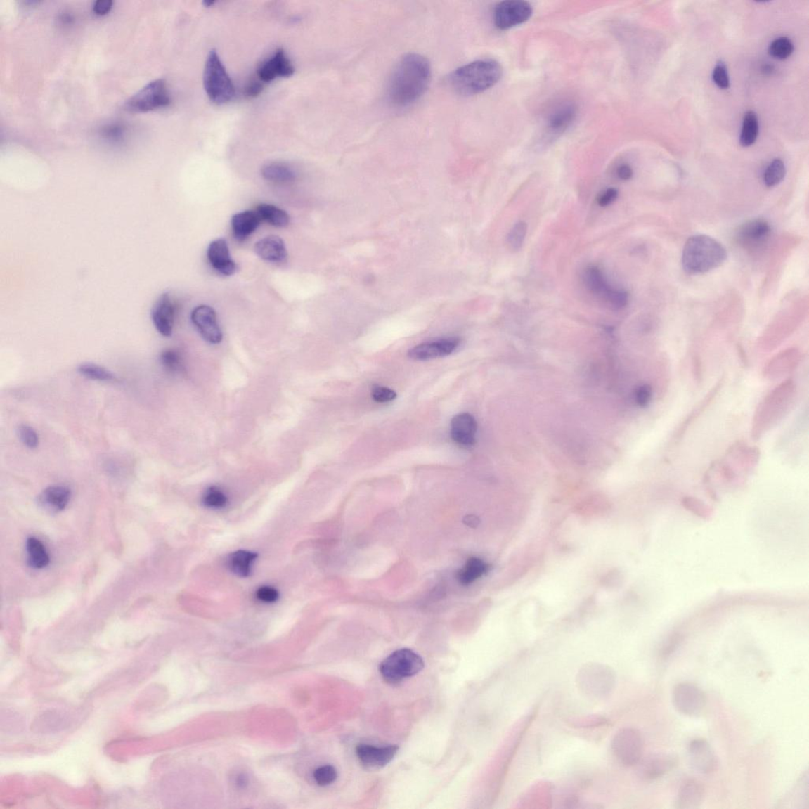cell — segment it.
<instances>
[{
  "instance_id": "obj_1",
  "label": "cell",
  "mask_w": 809,
  "mask_h": 809,
  "mask_svg": "<svg viewBox=\"0 0 809 809\" xmlns=\"http://www.w3.org/2000/svg\"><path fill=\"white\" fill-rule=\"evenodd\" d=\"M432 75L430 63L418 53L406 54L392 70L387 96L394 106L404 108L415 103L428 89Z\"/></svg>"
},
{
  "instance_id": "obj_2",
  "label": "cell",
  "mask_w": 809,
  "mask_h": 809,
  "mask_svg": "<svg viewBox=\"0 0 809 809\" xmlns=\"http://www.w3.org/2000/svg\"><path fill=\"white\" fill-rule=\"evenodd\" d=\"M503 67L494 60H479L458 67L450 75L449 84L463 96L479 94L489 90L501 79Z\"/></svg>"
},
{
  "instance_id": "obj_3",
  "label": "cell",
  "mask_w": 809,
  "mask_h": 809,
  "mask_svg": "<svg viewBox=\"0 0 809 809\" xmlns=\"http://www.w3.org/2000/svg\"><path fill=\"white\" fill-rule=\"evenodd\" d=\"M727 259L724 246L706 235H696L687 240L682 253L684 270L692 275L708 273L721 266Z\"/></svg>"
},
{
  "instance_id": "obj_4",
  "label": "cell",
  "mask_w": 809,
  "mask_h": 809,
  "mask_svg": "<svg viewBox=\"0 0 809 809\" xmlns=\"http://www.w3.org/2000/svg\"><path fill=\"white\" fill-rule=\"evenodd\" d=\"M796 397L794 382L787 380L770 391L758 406L755 413L751 435L760 439L784 418L791 409Z\"/></svg>"
},
{
  "instance_id": "obj_5",
  "label": "cell",
  "mask_w": 809,
  "mask_h": 809,
  "mask_svg": "<svg viewBox=\"0 0 809 809\" xmlns=\"http://www.w3.org/2000/svg\"><path fill=\"white\" fill-rule=\"evenodd\" d=\"M203 84L210 101L224 105L235 96V87L215 50L210 51L204 68Z\"/></svg>"
},
{
  "instance_id": "obj_6",
  "label": "cell",
  "mask_w": 809,
  "mask_h": 809,
  "mask_svg": "<svg viewBox=\"0 0 809 809\" xmlns=\"http://www.w3.org/2000/svg\"><path fill=\"white\" fill-rule=\"evenodd\" d=\"M424 667V660L419 654L410 649H401L381 662L380 672L386 682L398 685L415 676Z\"/></svg>"
},
{
  "instance_id": "obj_7",
  "label": "cell",
  "mask_w": 809,
  "mask_h": 809,
  "mask_svg": "<svg viewBox=\"0 0 809 809\" xmlns=\"http://www.w3.org/2000/svg\"><path fill=\"white\" fill-rule=\"evenodd\" d=\"M615 678L609 668L591 664L584 666L578 675V685L585 696L603 699L609 697L614 690Z\"/></svg>"
},
{
  "instance_id": "obj_8",
  "label": "cell",
  "mask_w": 809,
  "mask_h": 809,
  "mask_svg": "<svg viewBox=\"0 0 809 809\" xmlns=\"http://www.w3.org/2000/svg\"><path fill=\"white\" fill-rule=\"evenodd\" d=\"M171 98L167 82L158 79L149 82L148 85L125 102L124 108L131 112H145L167 107L170 104Z\"/></svg>"
},
{
  "instance_id": "obj_9",
  "label": "cell",
  "mask_w": 809,
  "mask_h": 809,
  "mask_svg": "<svg viewBox=\"0 0 809 809\" xmlns=\"http://www.w3.org/2000/svg\"><path fill=\"white\" fill-rule=\"evenodd\" d=\"M611 749L622 765L633 767L642 759L643 740L640 732L632 728H627L617 732L611 743Z\"/></svg>"
},
{
  "instance_id": "obj_10",
  "label": "cell",
  "mask_w": 809,
  "mask_h": 809,
  "mask_svg": "<svg viewBox=\"0 0 809 809\" xmlns=\"http://www.w3.org/2000/svg\"><path fill=\"white\" fill-rule=\"evenodd\" d=\"M675 708L689 717L701 716L706 706V697L701 689L692 683L678 684L673 692Z\"/></svg>"
},
{
  "instance_id": "obj_11",
  "label": "cell",
  "mask_w": 809,
  "mask_h": 809,
  "mask_svg": "<svg viewBox=\"0 0 809 809\" xmlns=\"http://www.w3.org/2000/svg\"><path fill=\"white\" fill-rule=\"evenodd\" d=\"M533 8L524 0H507L496 5L493 12V21L501 30L517 27L531 18Z\"/></svg>"
},
{
  "instance_id": "obj_12",
  "label": "cell",
  "mask_w": 809,
  "mask_h": 809,
  "mask_svg": "<svg viewBox=\"0 0 809 809\" xmlns=\"http://www.w3.org/2000/svg\"><path fill=\"white\" fill-rule=\"evenodd\" d=\"M399 749L397 745L377 747L360 744L356 748V754L363 767L368 770H378L391 763L397 755Z\"/></svg>"
},
{
  "instance_id": "obj_13",
  "label": "cell",
  "mask_w": 809,
  "mask_h": 809,
  "mask_svg": "<svg viewBox=\"0 0 809 809\" xmlns=\"http://www.w3.org/2000/svg\"><path fill=\"white\" fill-rule=\"evenodd\" d=\"M691 767L696 772L708 775L717 769L718 759L710 744L705 739L698 738L690 742L687 748Z\"/></svg>"
},
{
  "instance_id": "obj_14",
  "label": "cell",
  "mask_w": 809,
  "mask_h": 809,
  "mask_svg": "<svg viewBox=\"0 0 809 809\" xmlns=\"http://www.w3.org/2000/svg\"><path fill=\"white\" fill-rule=\"evenodd\" d=\"M460 344V339L455 337L427 342L410 349V351L408 352V356L415 361H428L444 358V356L454 353Z\"/></svg>"
},
{
  "instance_id": "obj_15",
  "label": "cell",
  "mask_w": 809,
  "mask_h": 809,
  "mask_svg": "<svg viewBox=\"0 0 809 809\" xmlns=\"http://www.w3.org/2000/svg\"><path fill=\"white\" fill-rule=\"evenodd\" d=\"M192 321L200 334L210 344H219L222 340V332L214 309L200 305L192 312Z\"/></svg>"
},
{
  "instance_id": "obj_16",
  "label": "cell",
  "mask_w": 809,
  "mask_h": 809,
  "mask_svg": "<svg viewBox=\"0 0 809 809\" xmlns=\"http://www.w3.org/2000/svg\"><path fill=\"white\" fill-rule=\"evenodd\" d=\"M294 73L295 67L283 49L278 50L269 59L261 63L257 71L258 78L262 82L288 78Z\"/></svg>"
},
{
  "instance_id": "obj_17",
  "label": "cell",
  "mask_w": 809,
  "mask_h": 809,
  "mask_svg": "<svg viewBox=\"0 0 809 809\" xmlns=\"http://www.w3.org/2000/svg\"><path fill=\"white\" fill-rule=\"evenodd\" d=\"M175 313V304L170 295L165 292L159 297L151 312L153 323L162 336L170 337L173 334Z\"/></svg>"
},
{
  "instance_id": "obj_18",
  "label": "cell",
  "mask_w": 809,
  "mask_h": 809,
  "mask_svg": "<svg viewBox=\"0 0 809 809\" xmlns=\"http://www.w3.org/2000/svg\"><path fill=\"white\" fill-rule=\"evenodd\" d=\"M207 257L213 268L222 276H231L238 270V266L232 259L227 242L224 239L215 240L209 244Z\"/></svg>"
},
{
  "instance_id": "obj_19",
  "label": "cell",
  "mask_w": 809,
  "mask_h": 809,
  "mask_svg": "<svg viewBox=\"0 0 809 809\" xmlns=\"http://www.w3.org/2000/svg\"><path fill=\"white\" fill-rule=\"evenodd\" d=\"M801 354L797 349H789L770 359L764 368V377L777 379L791 373L799 364Z\"/></svg>"
},
{
  "instance_id": "obj_20",
  "label": "cell",
  "mask_w": 809,
  "mask_h": 809,
  "mask_svg": "<svg viewBox=\"0 0 809 809\" xmlns=\"http://www.w3.org/2000/svg\"><path fill=\"white\" fill-rule=\"evenodd\" d=\"M477 425L475 418L467 413L458 414L451 422V436L457 444L470 447L475 443Z\"/></svg>"
},
{
  "instance_id": "obj_21",
  "label": "cell",
  "mask_w": 809,
  "mask_h": 809,
  "mask_svg": "<svg viewBox=\"0 0 809 809\" xmlns=\"http://www.w3.org/2000/svg\"><path fill=\"white\" fill-rule=\"evenodd\" d=\"M772 228L768 222L761 219H756L745 223L740 227L737 233V239L740 243L747 247H758L768 240Z\"/></svg>"
},
{
  "instance_id": "obj_22",
  "label": "cell",
  "mask_w": 809,
  "mask_h": 809,
  "mask_svg": "<svg viewBox=\"0 0 809 809\" xmlns=\"http://www.w3.org/2000/svg\"><path fill=\"white\" fill-rule=\"evenodd\" d=\"M577 116V107L571 102L558 105L547 117V131L553 136L564 133Z\"/></svg>"
},
{
  "instance_id": "obj_23",
  "label": "cell",
  "mask_w": 809,
  "mask_h": 809,
  "mask_svg": "<svg viewBox=\"0 0 809 809\" xmlns=\"http://www.w3.org/2000/svg\"><path fill=\"white\" fill-rule=\"evenodd\" d=\"M705 797L704 783L694 779L684 781L680 785L676 807L679 809H697L701 805Z\"/></svg>"
},
{
  "instance_id": "obj_24",
  "label": "cell",
  "mask_w": 809,
  "mask_h": 809,
  "mask_svg": "<svg viewBox=\"0 0 809 809\" xmlns=\"http://www.w3.org/2000/svg\"><path fill=\"white\" fill-rule=\"evenodd\" d=\"M678 757L672 754H660L649 758L643 763L641 775L643 779L652 781L661 778L678 765Z\"/></svg>"
},
{
  "instance_id": "obj_25",
  "label": "cell",
  "mask_w": 809,
  "mask_h": 809,
  "mask_svg": "<svg viewBox=\"0 0 809 809\" xmlns=\"http://www.w3.org/2000/svg\"><path fill=\"white\" fill-rule=\"evenodd\" d=\"M71 498V490L63 486H54L44 490L38 503L42 508L52 513L63 511Z\"/></svg>"
},
{
  "instance_id": "obj_26",
  "label": "cell",
  "mask_w": 809,
  "mask_h": 809,
  "mask_svg": "<svg viewBox=\"0 0 809 809\" xmlns=\"http://www.w3.org/2000/svg\"><path fill=\"white\" fill-rule=\"evenodd\" d=\"M254 251L261 259L268 262H283L287 257L284 241L277 235H269L257 242Z\"/></svg>"
},
{
  "instance_id": "obj_27",
  "label": "cell",
  "mask_w": 809,
  "mask_h": 809,
  "mask_svg": "<svg viewBox=\"0 0 809 809\" xmlns=\"http://www.w3.org/2000/svg\"><path fill=\"white\" fill-rule=\"evenodd\" d=\"M261 221L259 215L252 210L235 214L231 219L233 233L235 239L239 241L246 240L259 227Z\"/></svg>"
},
{
  "instance_id": "obj_28",
  "label": "cell",
  "mask_w": 809,
  "mask_h": 809,
  "mask_svg": "<svg viewBox=\"0 0 809 809\" xmlns=\"http://www.w3.org/2000/svg\"><path fill=\"white\" fill-rule=\"evenodd\" d=\"M258 558V554L247 550H238L229 555L227 565L233 574L241 578L251 575L252 567Z\"/></svg>"
},
{
  "instance_id": "obj_29",
  "label": "cell",
  "mask_w": 809,
  "mask_h": 809,
  "mask_svg": "<svg viewBox=\"0 0 809 809\" xmlns=\"http://www.w3.org/2000/svg\"><path fill=\"white\" fill-rule=\"evenodd\" d=\"M262 175L266 181L277 183H290L295 181L297 177L294 169L289 165L280 162H272L264 165Z\"/></svg>"
},
{
  "instance_id": "obj_30",
  "label": "cell",
  "mask_w": 809,
  "mask_h": 809,
  "mask_svg": "<svg viewBox=\"0 0 809 809\" xmlns=\"http://www.w3.org/2000/svg\"><path fill=\"white\" fill-rule=\"evenodd\" d=\"M257 212L262 221L268 222L269 224L276 227L287 226L290 221V216L285 210L271 205V204H260L257 209Z\"/></svg>"
},
{
  "instance_id": "obj_31",
  "label": "cell",
  "mask_w": 809,
  "mask_h": 809,
  "mask_svg": "<svg viewBox=\"0 0 809 809\" xmlns=\"http://www.w3.org/2000/svg\"><path fill=\"white\" fill-rule=\"evenodd\" d=\"M584 281L585 286H587L592 294L603 297L607 295V292L611 289L607 284V279L604 278L602 271L595 266H590L585 269Z\"/></svg>"
},
{
  "instance_id": "obj_32",
  "label": "cell",
  "mask_w": 809,
  "mask_h": 809,
  "mask_svg": "<svg viewBox=\"0 0 809 809\" xmlns=\"http://www.w3.org/2000/svg\"><path fill=\"white\" fill-rule=\"evenodd\" d=\"M28 563L32 568L41 569L50 562L48 554L40 540L30 538L27 541Z\"/></svg>"
},
{
  "instance_id": "obj_33",
  "label": "cell",
  "mask_w": 809,
  "mask_h": 809,
  "mask_svg": "<svg viewBox=\"0 0 809 809\" xmlns=\"http://www.w3.org/2000/svg\"><path fill=\"white\" fill-rule=\"evenodd\" d=\"M488 565L479 558H470L458 573V579L463 585H469L481 577L488 571Z\"/></svg>"
},
{
  "instance_id": "obj_34",
  "label": "cell",
  "mask_w": 809,
  "mask_h": 809,
  "mask_svg": "<svg viewBox=\"0 0 809 809\" xmlns=\"http://www.w3.org/2000/svg\"><path fill=\"white\" fill-rule=\"evenodd\" d=\"M758 134H759V122L756 114L753 111H749L745 113L742 131L741 134L740 143L744 148H749L753 145L757 139Z\"/></svg>"
},
{
  "instance_id": "obj_35",
  "label": "cell",
  "mask_w": 809,
  "mask_h": 809,
  "mask_svg": "<svg viewBox=\"0 0 809 809\" xmlns=\"http://www.w3.org/2000/svg\"><path fill=\"white\" fill-rule=\"evenodd\" d=\"M78 371L87 379L101 382H113L117 380L116 375L108 369L92 364L84 363L78 367Z\"/></svg>"
},
{
  "instance_id": "obj_36",
  "label": "cell",
  "mask_w": 809,
  "mask_h": 809,
  "mask_svg": "<svg viewBox=\"0 0 809 809\" xmlns=\"http://www.w3.org/2000/svg\"><path fill=\"white\" fill-rule=\"evenodd\" d=\"M787 169L784 162L780 159H775L770 163L763 174V182L769 188L779 186L784 180Z\"/></svg>"
},
{
  "instance_id": "obj_37",
  "label": "cell",
  "mask_w": 809,
  "mask_h": 809,
  "mask_svg": "<svg viewBox=\"0 0 809 809\" xmlns=\"http://www.w3.org/2000/svg\"><path fill=\"white\" fill-rule=\"evenodd\" d=\"M202 504L207 508L221 510L228 504L227 495L218 486H210L202 496Z\"/></svg>"
},
{
  "instance_id": "obj_38",
  "label": "cell",
  "mask_w": 809,
  "mask_h": 809,
  "mask_svg": "<svg viewBox=\"0 0 809 809\" xmlns=\"http://www.w3.org/2000/svg\"><path fill=\"white\" fill-rule=\"evenodd\" d=\"M794 44L789 38H777L769 47V54L775 59L785 60L794 52Z\"/></svg>"
},
{
  "instance_id": "obj_39",
  "label": "cell",
  "mask_w": 809,
  "mask_h": 809,
  "mask_svg": "<svg viewBox=\"0 0 809 809\" xmlns=\"http://www.w3.org/2000/svg\"><path fill=\"white\" fill-rule=\"evenodd\" d=\"M527 233V226L524 221H519L510 231L507 237V244L510 250L519 251L524 243Z\"/></svg>"
},
{
  "instance_id": "obj_40",
  "label": "cell",
  "mask_w": 809,
  "mask_h": 809,
  "mask_svg": "<svg viewBox=\"0 0 809 809\" xmlns=\"http://www.w3.org/2000/svg\"><path fill=\"white\" fill-rule=\"evenodd\" d=\"M162 365L167 371L181 373L183 371L181 355L175 349H167L161 355Z\"/></svg>"
},
{
  "instance_id": "obj_41",
  "label": "cell",
  "mask_w": 809,
  "mask_h": 809,
  "mask_svg": "<svg viewBox=\"0 0 809 809\" xmlns=\"http://www.w3.org/2000/svg\"><path fill=\"white\" fill-rule=\"evenodd\" d=\"M313 777L317 785L327 787L336 781L337 772L335 767L325 765L318 768L314 772Z\"/></svg>"
},
{
  "instance_id": "obj_42",
  "label": "cell",
  "mask_w": 809,
  "mask_h": 809,
  "mask_svg": "<svg viewBox=\"0 0 809 809\" xmlns=\"http://www.w3.org/2000/svg\"><path fill=\"white\" fill-rule=\"evenodd\" d=\"M18 434L22 444L28 448L34 449L39 445V436H38L36 430L29 425L19 427Z\"/></svg>"
},
{
  "instance_id": "obj_43",
  "label": "cell",
  "mask_w": 809,
  "mask_h": 809,
  "mask_svg": "<svg viewBox=\"0 0 809 809\" xmlns=\"http://www.w3.org/2000/svg\"><path fill=\"white\" fill-rule=\"evenodd\" d=\"M610 304L611 307L619 310L622 309L628 304L629 297L627 292L623 290H616L610 289L607 295L604 297Z\"/></svg>"
},
{
  "instance_id": "obj_44",
  "label": "cell",
  "mask_w": 809,
  "mask_h": 809,
  "mask_svg": "<svg viewBox=\"0 0 809 809\" xmlns=\"http://www.w3.org/2000/svg\"><path fill=\"white\" fill-rule=\"evenodd\" d=\"M713 79L719 88L728 89L730 87L727 68L723 61H719L713 69Z\"/></svg>"
},
{
  "instance_id": "obj_45",
  "label": "cell",
  "mask_w": 809,
  "mask_h": 809,
  "mask_svg": "<svg viewBox=\"0 0 809 809\" xmlns=\"http://www.w3.org/2000/svg\"><path fill=\"white\" fill-rule=\"evenodd\" d=\"M372 396L375 402L385 403L396 399L397 394L390 388L377 385L373 388Z\"/></svg>"
},
{
  "instance_id": "obj_46",
  "label": "cell",
  "mask_w": 809,
  "mask_h": 809,
  "mask_svg": "<svg viewBox=\"0 0 809 809\" xmlns=\"http://www.w3.org/2000/svg\"><path fill=\"white\" fill-rule=\"evenodd\" d=\"M256 596L261 602L272 604L278 600L279 592L271 585H262L257 590Z\"/></svg>"
},
{
  "instance_id": "obj_47",
  "label": "cell",
  "mask_w": 809,
  "mask_h": 809,
  "mask_svg": "<svg viewBox=\"0 0 809 809\" xmlns=\"http://www.w3.org/2000/svg\"><path fill=\"white\" fill-rule=\"evenodd\" d=\"M652 397V389L649 385L640 386L635 393L636 403L642 407L647 406L651 402Z\"/></svg>"
},
{
  "instance_id": "obj_48",
  "label": "cell",
  "mask_w": 809,
  "mask_h": 809,
  "mask_svg": "<svg viewBox=\"0 0 809 809\" xmlns=\"http://www.w3.org/2000/svg\"><path fill=\"white\" fill-rule=\"evenodd\" d=\"M102 135H103L105 138L112 140V141H118V140L122 138L124 136V129L122 126L117 124L107 126L104 127L103 131H102Z\"/></svg>"
},
{
  "instance_id": "obj_49",
  "label": "cell",
  "mask_w": 809,
  "mask_h": 809,
  "mask_svg": "<svg viewBox=\"0 0 809 809\" xmlns=\"http://www.w3.org/2000/svg\"><path fill=\"white\" fill-rule=\"evenodd\" d=\"M112 5V0H98L93 5V11L96 15H105L111 11Z\"/></svg>"
},
{
  "instance_id": "obj_50",
  "label": "cell",
  "mask_w": 809,
  "mask_h": 809,
  "mask_svg": "<svg viewBox=\"0 0 809 809\" xmlns=\"http://www.w3.org/2000/svg\"><path fill=\"white\" fill-rule=\"evenodd\" d=\"M617 197V189L609 188L600 196V200H598V204L602 207H607L616 201Z\"/></svg>"
},
{
  "instance_id": "obj_51",
  "label": "cell",
  "mask_w": 809,
  "mask_h": 809,
  "mask_svg": "<svg viewBox=\"0 0 809 809\" xmlns=\"http://www.w3.org/2000/svg\"><path fill=\"white\" fill-rule=\"evenodd\" d=\"M264 86L262 82L257 80H252L247 84L245 89V93L247 97L256 98L262 93Z\"/></svg>"
},
{
  "instance_id": "obj_52",
  "label": "cell",
  "mask_w": 809,
  "mask_h": 809,
  "mask_svg": "<svg viewBox=\"0 0 809 809\" xmlns=\"http://www.w3.org/2000/svg\"><path fill=\"white\" fill-rule=\"evenodd\" d=\"M616 173L618 177H619L622 181H628L633 176V170L632 167H630V165L627 164H621V167L617 169Z\"/></svg>"
},
{
  "instance_id": "obj_53",
  "label": "cell",
  "mask_w": 809,
  "mask_h": 809,
  "mask_svg": "<svg viewBox=\"0 0 809 809\" xmlns=\"http://www.w3.org/2000/svg\"><path fill=\"white\" fill-rule=\"evenodd\" d=\"M247 777H245L244 775H240L238 776V778L237 779V785L238 787H244L245 785H247Z\"/></svg>"
},
{
  "instance_id": "obj_54",
  "label": "cell",
  "mask_w": 809,
  "mask_h": 809,
  "mask_svg": "<svg viewBox=\"0 0 809 809\" xmlns=\"http://www.w3.org/2000/svg\"><path fill=\"white\" fill-rule=\"evenodd\" d=\"M773 71H774V68L772 66L765 65V66H763V72L765 74H772L773 72Z\"/></svg>"
},
{
  "instance_id": "obj_55",
  "label": "cell",
  "mask_w": 809,
  "mask_h": 809,
  "mask_svg": "<svg viewBox=\"0 0 809 809\" xmlns=\"http://www.w3.org/2000/svg\"><path fill=\"white\" fill-rule=\"evenodd\" d=\"M214 4H215V1H212V0H210V1H204L203 2L204 6H206L207 8H209V6H213Z\"/></svg>"
}]
</instances>
